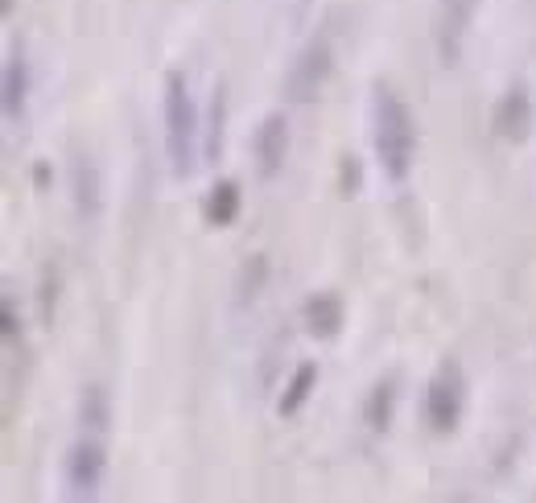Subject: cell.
<instances>
[{"label":"cell","instance_id":"cell-4","mask_svg":"<svg viewBox=\"0 0 536 503\" xmlns=\"http://www.w3.org/2000/svg\"><path fill=\"white\" fill-rule=\"evenodd\" d=\"M330 71H334V50H330V38H314L306 42L289 66V79H285V95L293 104H310V99L322 95V87L330 83Z\"/></svg>","mask_w":536,"mask_h":503},{"label":"cell","instance_id":"cell-11","mask_svg":"<svg viewBox=\"0 0 536 503\" xmlns=\"http://www.w3.org/2000/svg\"><path fill=\"white\" fill-rule=\"evenodd\" d=\"M25 95H29L25 54H21V50H9V62H5V83H0V99H5V120H21V112H25Z\"/></svg>","mask_w":536,"mask_h":503},{"label":"cell","instance_id":"cell-2","mask_svg":"<svg viewBox=\"0 0 536 503\" xmlns=\"http://www.w3.org/2000/svg\"><path fill=\"white\" fill-rule=\"evenodd\" d=\"M165 149H170L174 178H190L198 157V116H194L186 79L178 71L165 75Z\"/></svg>","mask_w":536,"mask_h":503},{"label":"cell","instance_id":"cell-18","mask_svg":"<svg viewBox=\"0 0 536 503\" xmlns=\"http://www.w3.org/2000/svg\"><path fill=\"white\" fill-rule=\"evenodd\" d=\"M5 339L9 343L17 339V306H13V297H5Z\"/></svg>","mask_w":536,"mask_h":503},{"label":"cell","instance_id":"cell-12","mask_svg":"<svg viewBox=\"0 0 536 503\" xmlns=\"http://www.w3.org/2000/svg\"><path fill=\"white\" fill-rule=\"evenodd\" d=\"M314 388H318V363H301L297 372H293V380L285 384V396H281L277 413H281V417L301 413V405L310 400V392H314Z\"/></svg>","mask_w":536,"mask_h":503},{"label":"cell","instance_id":"cell-6","mask_svg":"<svg viewBox=\"0 0 536 503\" xmlns=\"http://www.w3.org/2000/svg\"><path fill=\"white\" fill-rule=\"evenodd\" d=\"M491 124H495V132H499V137H504L508 145H524V141L532 137L536 108H532V95H528V87H524V83H516V87H508V91H504V99L495 104Z\"/></svg>","mask_w":536,"mask_h":503},{"label":"cell","instance_id":"cell-3","mask_svg":"<svg viewBox=\"0 0 536 503\" xmlns=\"http://www.w3.org/2000/svg\"><path fill=\"white\" fill-rule=\"evenodd\" d=\"M462 405H466V376L454 359H446L425 388V417L433 433H454L462 421Z\"/></svg>","mask_w":536,"mask_h":503},{"label":"cell","instance_id":"cell-7","mask_svg":"<svg viewBox=\"0 0 536 503\" xmlns=\"http://www.w3.org/2000/svg\"><path fill=\"white\" fill-rule=\"evenodd\" d=\"M475 9H479V0H442V9H438V54H442L446 66L458 62L462 42H466L471 21H475Z\"/></svg>","mask_w":536,"mask_h":503},{"label":"cell","instance_id":"cell-5","mask_svg":"<svg viewBox=\"0 0 536 503\" xmlns=\"http://www.w3.org/2000/svg\"><path fill=\"white\" fill-rule=\"evenodd\" d=\"M104 471H108V454L104 442L95 438H79L66 454V495L71 499H95L104 487Z\"/></svg>","mask_w":536,"mask_h":503},{"label":"cell","instance_id":"cell-14","mask_svg":"<svg viewBox=\"0 0 536 503\" xmlns=\"http://www.w3.org/2000/svg\"><path fill=\"white\" fill-rule=\"evenodd\" d=\"M392 380H380L376 388H372V396H367V425H372L376 433L380 429H388V421H392Z\"/></svg>","mask_w":536,"mask_h":503},{"label":"cell","instance_id":"cell-13","mask_svg":"<svg viewBox=\"0 0 536 503\" xmlns=\"http://www.w3.org/2000/svg\"><path fill=\"white\" fill-rule=\"evenodd\" d=\"M207 219L215 227H231L240 219V186L236 182H219L215 194H211V203H207Z\"/></svg>","mask_w":536,"mask_h":503},{"label":"cell","instance_id":"cell-1","mask_svg":"<svg viewBox=\"0 0 536 503\" xmlns=\"http://www.w3.org/2000/svg\"><path fill=\"white\" fill-rule=\"evenodd\" d=\"M372 141L384 178L392 186H405L417 161V120L392 87H376L372 95Z\"/></svg>","mask_w":536,"mask_h":503},{"label":"cell","instance_id":"cell-10","mask_svg":"<svg viewBox=\"0 0 536 503\" xmlns=\"http://www.w3.org/2000/svg\"><path fill=\"white\" fill-rule=\"evenodd\" d=\"M71 186H75V211L79 219H95L99 215V170L87 153H79L71 161Z\"/></svg>","mask_w":536,"mask_h":503},{"label":"cell","instance_id":"cell-9","mask_svg":"<svg viewBox=\"0 0 536 503\" xmlns=\"http://www.w3.org/2000/svg\"><path fill=\"white\" fill-rule=\"evenodd\" d=\"M343 297L339 293H314L306 301V330L314 339H334L343 330Z\"/></svg>","mask_w":536,"mask_h":503},{"label":"cell","instance_id":"cell-16","mask_svg":"<svg viewBox=\"0 0 536 503\" xmlns=\"http://www.w3.org/2000/svg\"><path fill=\"white\" fill-rule=\"evenodd\" d=\"M219 145H223V91L211 99V141H207V153L215 157Z\"/></svg>","mask_w":536,"mask_h":503},{"label":"cell","instance_id":"cell-17","mask_svg":"<svg viewBox=\"0 0 536 503\" xmlns=\"http://www.w3.org/2000/svg\"><path fill=\"white\" fill-rule=\"evenodd\" d=\"M54 297H58V281L46 273V281H42V318H46V326H54Z\"/></svg>","mask_w":536,"mask_h":503},{"label":"cell","instance_id":"cell-15","mask_svg":"<svg viewBox=\"0 0 536 503\" xmlns=\"http://www.w3.org/2000/svg\"><path fill=\"white\" fill-rule=\"evenodd\" d=\"M83 425H91L95 433H104V425H108V392L99 384H91L83 392Z\"/></svg>","mask_w":536,"mask_h":503},{"label":"cell","instance_id":"cell-8","mask_svg":"<svg viewBox=\"0 0 536 503\" xmlns=\"http://www.w3.org/2000/svg\"><path fill=\"white\" fill-rule=\"evenodd\" d=\"M285 157H289V120H285V112H268L264 124L256 128V165H260V178L273 182L285 170Z\"/></svg>","mask_w":536,"mask_h":503}]
</instances>
